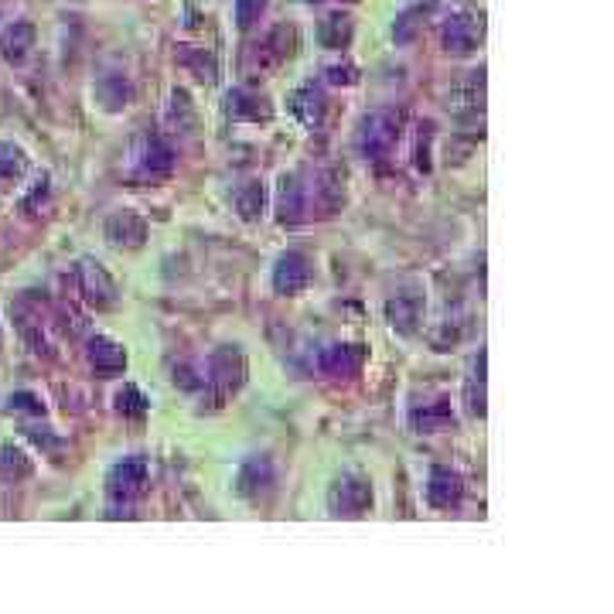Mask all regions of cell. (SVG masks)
<instances>
[{"instance_id": "obj_1", "label": "cell", "mask_w": 614, "mask_h": 614, "mask_svg": "<svg viewBox=\"0 0 614 614\" xmlns=\"http://www.w3.org/2000/svg\"><path fill=\"white\" fill-rule=\"evenodd\" d=\"M144 481H147V464L140 458L116 464V468L110 471V502L127 505L130 499H137V495L144 492Z\"/></svg>"}, {"instance_id": "obj_2", "label": "cell", "mask_w": 614, "mask_h": 614, "mask_svg": "<svg viewBox=\"0 0 614 614\" xmlns=\"http://www.w3.org/2000/svg\"><path fill=\"white\" fill-rule=\"evenodd\" d=\"M396 127H400V120L393 113H372L362 127V151L369 157L386 154L396 140Z\"/></svg>"}, {"instance_id": "obj_3", "label": "cell", "mask_w": 614, "mask_h": 614, "mask_svg": "<svg viewBox=\"0 0 614 614\" xmlns=\"http://www.w3.org/2000/svg\"><path fill=\"white\" fill-rule=\"evenodd\" d=\"M304 212H311V185H304L301 174H290L280 181V219L297 222Z\"/></svg>"}, {"instance_id": "obj_4", "label": "cell", "mask_w": 614, "mask_h": 614, "mask_svg": "<svg viewBox=\"0 0 614 614\" xmlns=\"http://www.w3.org/2000/svg\"><path fill=\"white\" fill-rule=\"evenodd\" d=\"M478 38H481V21L478 18H471V14H454L451 21L444 24V45H447V52H471V48L478 45Z\"/></svg>"}, {"instance_id": "obj_5", "label": "cell", "mask_w": 614, "mask_h": 614, "mask_svg": "<svg viewBox=\"0 0 614 614\" xmlns=\"http://www.w3.org/2000/svg\"><path fill=\"white\" fill-rule=\"evenodd\" d=\"M31 48H35V24L31 21H14L0 38V52L11 65H21L31 55Z\"/></svg>"}, {"instance_id": "obj_6", "label": "cell", "mask_w": 614, "mask_h": 614, "mask_svg": "<svg viewBox=\"0 0 614 614\" xmlns=\"http://www.w3.org/2000/svg\"><path fill=\"white\" fill-rule=\"evenodd\" d=\"M307 280H311V267H307V260L301 253L280 256L277 270H273V284H277L280 294H294V290H301Z\"/></svg>"}, {"instance_id": "obj_7", "label": "cell", "mask_w": 614, "mask_h": 614, "mask_svg": "<svg viewBox=\"0 0 614 614\" xmlns=\"http://www.w3.org/2000/svg\"><path fill=\"white\" fill-rule=\"evenodd\" d=\"M331 505H335L338 516H359V512L369 505V485L359 478H342L331 495Z\"/></svg>"}, {"instance_id": "obj_8", "label": "cell", "mask_w": 614, "mask_h": 614, "mask_svg": "<svg viewBox=\"0 0 614 614\" xmlns=\"http://www.w3.org/2000/svg\"><path fill=\"white\" fill-rule=\"evenodd\" d=\"M362 365V352L355 345H331L325 355H321V369L328 376H352L355 369Z\"/></svg>"}, {"instance_id": "obj_9", "label": "cell", "mask_w": 614, "mask_h": 614, "mask_svg": "<svg viewBox=\"0 0 614 614\" xmlns=\"http://www.w3.org/2000/svg\"><path fill=\"white\" fill-rule=\"evenodd\" d=\"M79 280H82V294H86L89 301H96V304H110L113 301V294H116L113 280L106 277L99 267H93V263H82Z\"/></svg>"}, {"instance_id": "obj_10", "label": "cell", "mask_w": 614, "mask_h": 614, "mask_svg": "<svg viewBox=\"0 0 614 614\" xmlns=\"http://www.w3.org/2000/svg\"><path fill=\"white\" fill-rule=\"evenodd\" d=\"M427 495H430V502L434 505H454L458 502V495H461V481L458 475H451L447 468H437L434 475H430V485H427Z\"/></svg>"}, {"instance_id": "obj_11", "label": "cell", "mask_w": 614, "mask_h": 614, "mask_svg": "<svg viewBox=\"0 0 614 614\" xmlns=\"http://www.w3.org/2000/svg\"><path fill=\"white\" fill-rule=\"evenodd\" d=\"M89 362H93L103 376H113V372L123 369V348L106 342V338H93V342H89Z\"/></svg>"}, {"instance_id": "obj_12", "label": "cell", "mask_w": 614, "mask_h": 614, "mask_svg": "<svg viewBox=\"0 0 614 614\" xmlns=\"http://www.w3.org/2000/svg\"><path fill=\"white\" fill-rule=\"evenodd\" d=\"M31 475V461L28 454L18 451L14 444H4L0 447V478L4 481H21Z\"/></svg>"}, {"instance_id": "obj_13", "label": "cell", "mask_w": 614, "mask_h": 614, "mask_svg": "<svg viewBox=\"0 0 614 614\" xmlns=\"http://www.w3.org/2000/svg\"><path fill=\"white\" fill-rule=\"evenodd\" d=\"M321 45L325 48H345L352 41V18L345 14H331V18L321 21Z\"/></svg>"}, {"instance_id": "obj_14", "label": "cell", "mask_w": 614, "mask_h": 614, "mask_svg": "<svg viewBox=\"0 0 614 614\" xmlns=\"http://www.w3.org/2000/svg\"><path fill=\"white\" fill-rule=\"evenodd\" d=\"M321 110H325V96H321V89L304 86L301 93L294 96V113L301 116L304 123H318L321 120Z\"/></svg>"}, {"instance_id": "obj_15", "label": "cell", "mask_w": 614, "mask_h": 614, "mask_svg": "<svg viewBox=\"0 0 614 614\" xmlns=\"http://www.w3.org/2000/svg\"><path fill=\"white\" fill-rule=\"evenodd\" d=\"M140 168H144V174H164L171 168V151L164 140H147L144 147V157H140Z\"/></svg>"}, {"instance_id": "obj_16", "label": "cell", "mask_w": 614, "mask_h": 614, "mask_svg": "<svg viewBox=\"0 0 614 614\" xmlns=\"http://www.w3.org/2000/svg\"><path fill=\"white\" fill-rule=\"evenodd\" d=\"M21 171H24L21 147L4 144V140H0V185H11V181H18Z\"/></svg>"}, {"instance_id": "obj_17", "label": "cell", "mask_w": 614, "mask_h": 614, "mask_svg": "<svg viewBox=\"0 0 614 614\" xmlns=\"http://www.w3.org/2000/svg\"><path fill=\"white\" fill-rule=\"evenodd\" d=\"M263 7H267V0H236V21H239V28H253V24L260 21Z\"/></svg>"}, {"instance_id": "obj_18", "label": "cell", "mask_w": 614, "mask_h": 614, "mask_svg": "<svg viewBox=\"0 0 614 614\" xmlns=\"http://www.w3.org/2000/svg\"><path fill=\"white\" fill-rule=\"evenodd\" d=\"M447 420H451V410H447V406H427V410L420 413L423 430H441Z\"/></svg>"}, {"instance_id": "obj_19", "label": "cell", "mask_w": 614, "mask_h": 614, "mask_svg": "<svg viewBox=\"0 0 614 614\" xmlns=\"http://www.w3.org/2000/svg\"><path fill=\"white\" fill-rule=\"evenodd\" d=\"M116 403H120V410H127V413H144V410H147V400L137 393L134 386H127V389H123V393L116 396Z\"/></svg>"}, {"instance_id": "obj_20", "label": "cell", "mask_w": 614, "mask_h": 614, "mask_svg": "<svg viewBox=\"0 0 614 614\" xmlns=\"http://www.w3.org/2000/svg\"><path fill=\"white\" fill-rule=\"evenodd\" d=\"M7 410H18V413H41V403H38V396H31V393H14L11 400H7Z\"/></svg>"}, {"instance_id": "obj_21", "label": "cell", "mask_w": 614, "mask_h": 614, "mask_svg": "<svg viewBox=\"0 0 614 614\" xmlns=\"http://www.w3.org/2000/svg\"><path fill=\"white\" fill-rule=\"evenodd\" d=\"M185 65H192V69L198 72V79H212V58H205L202 52H188L185 58H181Z\"/></svg>"}, {"instance_id": "obj_22", "label": "cell", "mask_w": 614, "mask_h": 614, "mask_svg": "<svg viewBox=\"0 0 614 614\" xmlns=\"http://www.w3.org/2000/svg\"><path fill=\"white\" fill-rule=\"evenodd\" d=\"M263 205V192L260 185L250 188V195H239V209H243V215H256V209Z\"/></svg>"}]
</instances>
